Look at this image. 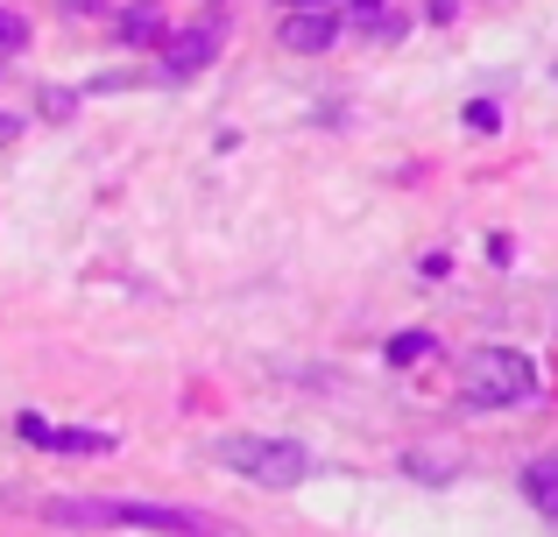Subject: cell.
<instances>
[{"label": "cell", "instance_id": "6da1fadb", "mask_svg": "<svg viewBox=\"0 0 558 537\" xmlns=\"http://www.w3.org/2000/svg\"><path fill=\"white\" fill-rule=\"evenodd\" d=\"M43 516L64 530H156V537H227L213 516L184 502H43Z\"/></svg>", "mask_w": 558, "mask_h": 537}, {"label": "cell", "instance_id": "7a4b0ae2", "mask_svg": "<svg viewBox=\"0 0 558 537\" xmlns=\"http://www.w3.org/2000/svg\"><path fill=\"white\" fill-rule=\"evenodd\" d=\"M213 460L227 474H241V481H255V488H298V481H312V467H318L298 439H247V431L213 439Z\"/></svg>", "mask_w": 558, "mask_h": 537}, {"label": "cell", "instance_id": "3957f363", "mask_svg": "<svg viewBox=\"0 0 558 537\" xmlns=\"http://www.w3.org/2000/svg\"><path fill=\"white\" fill-rule=\"evenodd\" d=\"M460 389H466L474 411H517V403L537 396V368H531V354H517V346H481V354H466Z\"/></svg>", "mask_w": 558, "mask_h": 537}, {"label": "cell", "instance_id": "277c9868", "mask_svg": "<svg viewBox=\"0 0 558 537\" xmlns=\"http://www.w3.org/2000/svg\"><path fill=\"white\" fill-rule=\"evenodd\" d=\"M219 42H227V28H219V22H191V28H178V36H163V42H156V50H163L156 78H163V85L198 78V71L219 57Z\"/></svg>", "mask_w": 558, "mask_h": 537}, {"label": "cell", "instance_id": "5b68a950", "mask_svg": "<svg viewBox=\"0 0 558 537\" xmlns=\"http://www.w3.org/2000/svg\"><path fill=\"white\" fill-rule=\"evenodd\" d=\"M14 431H22L28 446H43V453H64V460H99V453H113V431L50 425V417H36V411H22V417H14Z\"/></svg>", "mask_w": 558, "mask_h": 537}, {"label": "cell", "instance_id": "8992f818", "mask_svg": "<svg viewBox=\"0 0 558 537\" xmlns=\"http://www.w3.org/2000/svg\"><path fill=\"white\" fill-rule=\"evenodd\" d=\"M340 28H347L340 8H290V22H276V42H283L290 57H318V50L340 42Z\"/></svg>", "mask_w": 558, "mask_h": 537}, {"label": "cell", "instance_id": "52a82bcc", "mask_svg": "<svg viewBox=\"0 0 558 537\" xmlns=\"http://www.w3.org/2000/svg\"><path fill=\"white\" fill-rule=\"evenodd\" d=\"M347 22H354L361 36H375V42H396V36H403V22H396L389 0H347Z\"/></svg>", "mask_w": 558, "mask_h": 537}, {"label": "cell", "instance_id": "ba28073f", "mask_svg": "<svg viewBox=\"0 0 558 537\" xmlns=\"http://www.w3.org/2000/svg\"><path fill=\"white\" fill-rule=\"evenodd\" d=\"M523 496H531V510L545 516V524H558V460H537V467L523 474Z\"/></svg>", "mask_w": 558, "mask_h": 537}, {"label": "cell", "instance_id": "9c48e42d", "mask_svg": "<svg viewBox=\"0 0 558 537\" xmlns=\"http://www.w3.org/2000/svg\"><path fill=\"white\" fill-rule=\"evenodd\" d=\"M163 36H170V28H163V8H149V0L121 14V42H135V50H142V42H163Z\"/></svg>", "mask_w": 558, "mask_h": 537}, {"label": "cell", "instance_id": "30bf717a", "mask_svg": "<svg viewBox=\"0 0 558 537\" xmlns=\"http://www.w3.org/2000/svg\"><path fill=\"white\" fill-rule=\"evenodd\" d=\"M424 354H432V332H396V340H389L396 368H410V361H424Z\"/></svg>", "mask_w": 558, "mask_h": 537}, {"label": "cell", "instance_id": "8fae6325", "mask_svg": "<svg viewBox=\"0 0 558 537\" xmlns=\"http://www.w3.org/2000/svg\"><path fill=\"white\" fill-rule=\"evenodd\" d=\"M466 127H474V135H495V127H502V107H495V99H466Z\"/></svg>", "mask_w": 558, "mask_h": 537}, {"label": "cell", "instance_id": "7c38bea8", "mask_svg": "<svg viewBox=\"0 0 558 537\" xmlns=\"http://www.w3.org/2000/svg\"><path fill=\"white\" fill-rule=\"evenodd\" d=\"M22 42H28V22H22L14 8H0V57H14Z\"/></svg>", "mask_w": 558, "mask_h": 537}, {"label": "cell", "instance_id": "4fadbf2b", "mask_svg": "<svg viewBox=\"0 0 558 537\" xmlns=\"http://www.w3.org/2000/svg\"><path fill=\"white\" fill-rule=\"evenodd\" d=\"M43 113H50V121H71V107H78V93H50V85H43V99H36Z\"/></svg>", "mask_w": 558, "mask_h": 537}, {"label": "cell", "instance_id": "5bb4252c", "mask_svg": "<svg viewBox=\"0 0 558 537\" xmlns=\"http://www.w3.org/2000/svg\"><path fill=\"white\" fill-rule=\"evenodd\" d=\"M64 14H107V0H57Z\"/></svg>", "mask_w": 558, "mask_h": 537}, {"label": "cell", "instance_id": "9a60e30c", "mask_svg": "<svg viewBox=\"0 0 558 537\" xmlns=\"http://www.w3.org/2000/svg\"><path fill=\"white\" fill-rule=\"evenodd\" d=\"M14 135H22V113H0V149H8Z\"/></svg>", "mask_w": 558, "mask_h": 537}, {"label": "cell", "instance_id": "2e32d148", "mask_svg": "<svg viewBox=\"0 0 558 537\" xmlns=\"http://www.w3.org/2000/svg\"><path fill=\"white\" fill-rule=\"evenodd\" d=\"M283 8H332V0H283Z\"/></svg>", "mask_w": 558, "mask_h": 537}, {"label": "cell", "instance_id": "e0dca14e", "mask_svg": "<svg viewBox=\"0 0 558 537\" xmlns=\"http://www.w3.org/2000/svg\"><path fill=\"white\" fill-rule=\"evenodd\" d=\"M0 64H8V57H0Z\"/></svg>", "mask_w": 558, "mask_h": 537}]
</instances>
